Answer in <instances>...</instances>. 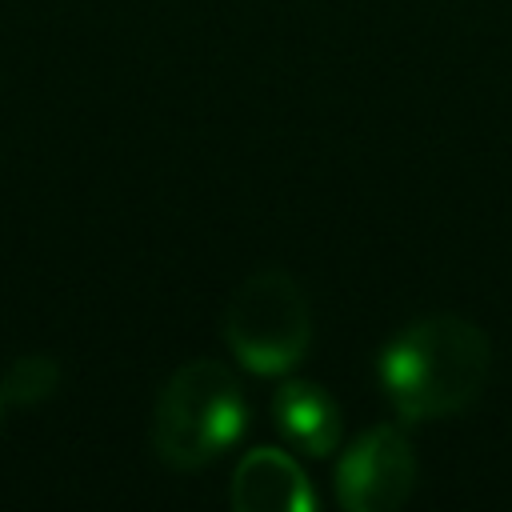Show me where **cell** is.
Wrapping results in <instances>:
<instances>
[{
  "label": "cell",
  "mask_w": 512,
  "mask_h": 512,
  "mask_svg": "<svg viewBox=\"0 0 512 512\" xmlns=\"http://www.w3.org/2000/svg\"><path fill=\"white\" fill-rule=\"evenodd\" d=\"M56 384H60V360L48 352H24L0 376V404L36 408L56 392Z\"/></svg>",
  "instance_id": "52a82bcc"
},
{
  "label": "cell",
  "mask_w": 512,
  "mask_h": 512,
  "mask_svg": "<svg viewBox=\"0 0 512 512\" xmlns=\"http://www.w3.org/2000/svg\"><path fill=\"white\" fill-rule=\"evenodd\" d=\"M416 492V452L404 428L372 424L336 468V500L348 512H396Z\"/></svg>",
  "instance_id": "277c9868"
},
{
  "label": "cell",
  "mask_w": 512,
  "mask_h": 512,
  "mask_svg": "<svg viewBox=\"0 0 512 512\" xmlns=\"http://www.w3.org/2000/svg\"><path fill=\"white\" fill-rule=\"evenodd\" d=\"M280 436L304 456H328L344 440V416L328 388L312 380H284L272 396Z\"/></svg>",
  "instance_id": "8992f818"
},
{
  "label": "cell",
  "mask_w": 512,
  "mask_h": 512,
  "mask_svg": "<svg viewBox=\"0 0 512 512\" xmlns=\"http://www.w3.org/2000/svg\"><path fill=\"white\" fill-rule=\"evenodd\" d=\"M248 428L236 372L216 356L184 360L152 408V452L172 472H196L228 452Z\"/></svg>",
  "instance_id": "7a4b0ae2"
},
{
  "label": "cell",
  "mask_w": 512,
  "mask_h": 512,
  "mask_svg": "<svg viewBox=\"0 0 512 512\" xmlns=\"http://www.w3.org/2000/svg\"><path fill=\"white\" fill-rule=\"evenodd\" d=\"M220 336L248 372H292L312 344V304L300 280L280 268L244 276L224 304Z\"/></svg>",
  "instance_id": "3957f363"
},
{
  "label": "cell",
  "mask_w": 512,
  "mask_h": 512,
  "mask_svg": "<svg viewBox=\"0 0 512 512\" xmlns=\"http://www.w3.org/2000/svg\"><path fill=\"white\" fill-rule=\"evenodd\" d=\"M228 504L236 512H308L316 504L300 464L272 444L248 448L232 468Z\"/></svg>",
  "instance_id": "5b68a950"
},
{
  "label": "cell",
  "mask_w": 512,
  "mask_h": 512,
  "mask_svg": "<svg viewBox=\"0 0 512 512\" xmlns=\"http://www.w3.org/2000/svg\"><path fill=\"white\" fill-rule=\"evenodd\" d=\"M492 340L456 312H432L404 324L376 360L380 392L404 424L448 420L472 408L488 384Z\"/></svg>",
  "instance_id": "6da1fadb"
}]
</instances>
